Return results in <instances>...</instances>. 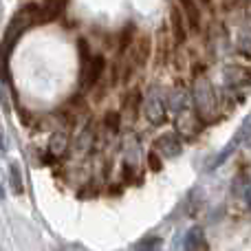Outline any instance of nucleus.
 Here are the masks:
<instances>
[{
	"mask_svg": "<svg viewBox=\"0 0 251 251\" xmlns=\"http://www.w3.org/2000/svg\"><path fill=\"white\" fill-rule=\"evenodd\" d=\"M33 25H38V4L31 2V4H25L7 25V31H4V35H2V47H0V57H2V60H4V55H9V53L13 51L16 42L20 40V35L25 33L26 29H31Z\"/></svg>",
	"mask_w": 251,
	"mask_h": 251,
	"instance_id": "f257e3e1",
	"label": "nucleus"
},
{
	"mask_svg": "<svg viewBox=\"0 0 251 251\" xmlns=\"http://www.w3.org/2000/svg\"><path fill=\"white\" fill-rule=\"evenodd\" d=\"M194 100H196V108H199L201 117H212L216 113V104H218V97L214 93L212 84H209L207 77H196L194 82Z\"/></svg>",
	"mask_w": 251,
	"mask_h": 251,
	"instance_id": "f03ea898",
	"label": "nucleus"
},
{
	"mask_svg": "<svg viewBox=\"0 0 251 251\" xmlns=\"http://www.w3.org/2000/svg\"><path fill=\"white\" fill-rule=\"evenodd\" d=\"M152 150L156 152L159 156H165V159H174V156L181 154L183 150V141L176 132H168V134H161L159 139L154 141Z\"/></svg>",
	"mask_w": 251,
	"mask_h": 251,
	"instance_id": "7ed1b4c3",
	"label": "nucleus"
},
{
	"mask_svg": "<svg viewBox=\"0 0 251 251\" xmlns=\"http://www.w3.org/2000/svg\"><path fill=\"white\" fill-rule=\"evenodd\" d=\"M168 108H165V101L161 100L159 95H156L154 91L150 93V95L146 97V101H143V115H146V119L150 122L152 126H161L165 122V117H168Z\"/></svg>",
	"mask_w": 251,
	"mask_h": 251,
	"instance_id": "20e7f679",
	"label": "nucleus"
},
{
	"mask_svg": "<svg viewBox=\"0 0 251 251\" xmlns=\"http://www.w3.org/2000/svg\"><path fill=\"white\" fill-rule=\"evenodd\" d=\"M104 69H106L104 55L88 57L86 64L82 66V84H84V88H93V86H95V84L101 79V75H104Z\"/></svg>",
	"mask_w": 251,
	"mask_h": 251,
	"instance_id": "39448f33",
	"label": "nucleus"
},
{
	"mask_svg": "<svg viewBox=\"0 0 251 251\" xmlns=\"http://www.w3.org/2000/svg\"><path fill=\"white\" fill-rule=\"evenodd\" d=\"M170 25H172V35L176 40V44H183L187 40V22L178 4H174L170 9Z\"/></svg>",
	"mask_w": 251,
	"mask_h": 251,
	"instance_id": "423d86ee",
	"label": "nucleus"
},
{
	"mask_svg": "<svg viewBox=\"0 0 251 251\" xmlns=\"http://www.w3.org/2000/svg\"><path fill=\"white\" fill-rule=\"evenodd\" d=\"M66 0H44L38 4V22H51L64 11Z\"/></svg>",
	"mask_w": 251,
	"mask_h": 251,
	"instance_id": "0eeeda50",
	"label": "nucleus"
},
{
	"mask_svg": "<svg viewBox=\"0 0 251 251\" xmlns=\"http://www.w3.org/2000/svg\"><path fill=\"white\" fill-rule=\"evenodd\" d=\"M66 150H69V132L66 130H55L49 139V154L53 159H60V156L66 154Z\"/></svg>",
	"mask_w": 251,
	"mask_h": 251,
	"instance_id": "6e6552de",
	"label": "nucleus"
},
{
	"mask_svg": "<svg viewBox=\"0 0 251 251\" xmlns=\"http://www.w3.org/2000/svg\"><path fill=\"white\" fill-rule=\"evenodd\" d=\"M187 104H190V97H187V91L183 86H176L168 97V110L174 115H183L187 110Z\"/></svg>",
	"mask_w": 251,
	"mask_h": 251,
	"instance_id": "1a4fd4ad",
	"label": "nucleus"
},
{
	"mask_svg": "<svg viewBox=\"0 0 251 251\" xmlns=\"http://www.w3.org/2000/svg\"><path fill=\"white\" fill-rule=\"evenodd\" d=\"M75 148L79 150V154H88V152L95 148V126L93 122H88L84 126V130L77 134V143H75Z\"/></svg>",
	"mask_w": 251,
	"mask_h": 251,
	"instance_id": "9d476101",
	"label": "nucleus"
},
{
	"mask_svg": "<svg viewBox=\"0 0 251 251\" xmlns=\"http://www.w3.org/2000/svg\"><path fill=\"white\" fill-rule=\"evenodd\" d=\"M181 2V11H183V16H185V22L190 25V29H194V31H199L201 29V9H199V4L194 2V0H178Z\"/></svg>",
	"mask_w": 251,
	"mask_h": 251,
	"instance_id": "9b49d317",
	"label": "nucleus"
},
{
	"mask_svg": "<svg viewBox=\"0 0 251 251\" xmlns=\"http://www.w3.org/2000/svg\"><path fill=\"white\" fill-rule=\"evenodd\" d=\"M205 245V234L201 227H192L187 229L185 238H183V249L185 251H201V247Z\"/></svg>",
	"mask_w": 251,
	"mask_h": 251,
	"instance_id": "f8f14e48",
	"label": "nucleus"
},
{
	"mask_svg": "<svg viewBox=\"0 0 251 251\" xmlns=\"http://www.w3.org/2000/svg\"><path fill=\"white\" fill-rule=\"evenodd\" d=\"M225 79L231 86H240V84H249V69L236 64V66H227L225 71Z\"/></svg>",
	"mask_w": 251,
	"mask_h": 251,
	"instance_id": "ddd939ff",
	"label": "nucleus"
},
{
	"mask_svg": "<svg viewBox=\"0 0 251 251\" xmlns=\"http://www.w3.org/2000/svg\"><path fill=\"white\" fill-rule=\"evenodd\" d=\"M148 55H150V38L148 35H141V38L137 40V44H134V66H143L148 62Z\"/></svg>",
	"mask_w": 251,
	"mask_h": 251,
	"instance_id": "4468645a",
	"label": "nucleus"
},
{
	"mask_svg": "<svg viewBox=\"0 0 251 251\" xmlns=\"http://www.w3.org/2000/svg\"><path fill=\"white\" fill-rule=\"evenodd\" d=\"M9 185H11L13 194H18V196L25 192V181H22V172H20V165L18 163L9 165Z\"/></svg>",
	"mask_w": 251,
	"mask_h": 251,
	"instance_id": "2eb2a0df",
	"label": "nucleus"
},
{
	"mask_svg": "<svg viewBox=\"0 0 251 251\" xmlns=\"http://www.w3.org/2000/svg\"><path fill=\"white\" fill-rule=\"evenodd\" d=\"M126 110H130V113H132V115H130V117H137V113H139V106H141V95H139V91H132V93H130V95H128V100H126Z\"/></svg>",
	"mask_w": 251,
	"mask_h": 251,
	"instance_id": "dca6fc26",
	"label": "nucleus"
},
{
	"mask_svg": "<svg viewBox=\"0 0 251 251\" xmlns=\"http://www.w3.org/2000/svg\"><path fill=\"white\" fill-rule=\"evenodd\" d=\"M119 126H122V115H119L117 110H108V113H106V128H108V132L117 134Z\"/></svg>",
	"mask_w": 251,
	"mask_h": 251,
	"instance_id": "f3484780",
	"label": "nucleus"
},
{
	"mask_svg": "<svg viewBox=\"0 0 251 251\" xmlns=\"http://www.w3.org/2000/svg\"><path fill=\"white\" fill-rule=\"evenodd\" d=\"M132 33H134V25H126L122 35H119V53H124L126 49L130 47V42H132Z\"/></svg>",
	"mask_w": 251,
	"mask_h": 251,
	"instance_id": "a211bd4d",
	"label": "nucleus"
},
{
	"mask_svg": "<svg viewBox=\"0 0 251 251\" xmlns=\"http://www.w3.org/2000/svg\"><path fill=\"white\" fill-rule=\"evenodd\" d=\"M161 249V238L159 236H150V238H143L137 245V251H159Z\"/></svg>",
	"mask_w": 251,
	"mask_h": 251,
	"instance_id": "6ab92c4d",
	"label": "nucleus"
},
{
	"mask_svg": "<svg viewBox=\"0 0 251 251\" xmlns=\"http://www.w3.org/2000/svg\"><path fill=\"white\" fill-rule=\"evenodd\" d=\"M148 165H150L152 172H159V170L163 168V159H161V156L152 150V152H148Z\"/></svg>",
	"mask_w": 251,
	"mask_h": 251,
	"instance_id": "aec40b11",
	"label": "nucleus"
},
{
	"mask_svg": "<svg viewBox=\"0 0 251 251\" xmlns=\"http://www.w3.org/2000/svg\"><path fill=\"white\" fill-rule=\"evenodd\" d=\"M201 2H203V4H209V2H212V0H201Z\"/></svg>",
	"mask_w": 251,
	"mask_h": 251,
	"instance_id": "412c9836",
	"label": "nucleus"
},
{
	"mask_svg": "<svg viewBox=\"0 0 251 251\" xmlns=\"http://www.w3.org/2000/svg\"><path fill=\"white\" fill-rule=\"evenodd\" d=\"M2 196H4V192H2V187H0V199H2Z\"/></svg>",
	"mask_w": 251,
	"mask_h": 251,
	"instance_id": "4be33fe9",
	"label": "nucleus"
}]
</instances>
